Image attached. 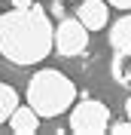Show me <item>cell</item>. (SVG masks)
Returning a JSON list of instances; mask_svg holds the SVG:
<instances>
[{"label":"cell","instance_id":"6da1fadb","mask_svg":"<svg viewBox=\"0 0 131 135\" xmlns=\"http://www.w3.org/2000/svg\"><path fill=\"white\" fill-rule=\"evenodd\" d=\"M52 22L46 9L25 6L0 16V55L12 65L25 68L49 59L52 52Z\"/></svg>","mask_w":131,"mask_h":135},{"label":"cell","instance_id":"7a4b0ae2","mask_svg":"<svg viewBox=\"0 0 131 135\" xmlns=\"http://www.w3.org/2000/svg\"><path fill=\"white\" fill-rule=\"evenodd\" d=\"M76 101V86L73 80L55 68H43L31 77L28 83V104L37 110L40 120L49 117H61L67 108H73Z\"/></svg>","mask_w":131,"mask_h":135},{"label":"cell","instance_id":"3957f363","mask_svg":"<svg viewBox=\"0 0 131 135\" xmlns=\"http://www.w3.org/2000/svg\"><path fill=\"white\" fill-rule=\"evenodd\" d=\"M110 126V108L98 98H82L70 110V132L76 135H101Z\"/></svg>","mask_w":131,"mask_h":135},{"label":"cell","instance_id":"277c9868","mask_svg":"<svg viewBox=\"0 0 131 135\" xmlns=\"http://www.w3.org/2000/svg\"><path fill=\"white\" fill-rule=\"evenodd\" d=\"M52 49H58V55L64 59L82 55L89 49V28L79 18H61L58 28L52 31Z\"/></svg>","mask_w":131,"mask_h":135},{"label":"cell","instance_id":"5b68a950","mask_svg":"<svg viewBox=\"0 0 131 135\" xmlns=\"http://www.w3.org/2000/svg\"><path fill=\"white\" fill-rule=\"evenodd\" d=\"M76 18L89 31H101V28H107V18H110V3L107 0H82L76 6Z\"/></svg>","mask_w":131,"mask_h":135},{"label":"cell","instance_id":"8992f818","mask_svg":"<svg viewBox=\"0 0 131 135\" xmlns=\"http://www.w3.org/2000/svg\"><path fill=\"white\" fill-rule=\"evenodd\" d=\"M6 123H9V129L18 132V135H31V132L40 129V117H37V110H34L31 104H15V110L9 114Z\"/></svg>","mask_w":131,"mask_h":135},{"label":"cell","instance_id":"52a82bcc","mask_svg":"<svg viewBox=\"0 0 131 135\" xmlns=\"http://www.w3.org/2000/svg\"><path fill=\"white\" fill-rule=\"evenodd\" d=\"M107 40H110V49L113 52H122V49H131V9L125 16H119L110 25V34H107Z\"/></svg>","mask_w":131,"mask_h":135},{"label":"cell","instance_id":"ba28073f","mask_svg":"<svg viewBox=\"0 0 131 135\" xmlns=\"http://www.w3.org/2000/svg\"><path fill=\"white\" fill-rule=\"evenodd\" d=\"M110 74L119 86H131V49L116 52L113 61H110Z\"/></svg>","mask_w":131,"mask_h":135},{"label":"cell","instance_id":"9c48e42d","mask_svg":"<svg viewBox=\"0 0 131 135\" xmlns=\"http://www.w3.org/2000/svg\"><path fill=\"white\" fill-rule=\"evenodd\" d=\"M15 104H18V92L9 83H0V123L9 120V114L15 110Z\"/></svg>","mask_w":131,"mask_h":135},{"label":"cell","instance_id":"30bf717a","mask_svg":"<svg viewBox=\"0 0 131 135\" xmlns=\"http://www.w3.org/2000/svg\"><path fill=\"white\" fill-rule=\"evenodd\" d=\"M110 132L116 135H131V120H122V123H113V126H107Z\"/></svg>","mask_w":131,"mask_h":135},{"label":"cell","instance_id":"8fae6325","mask_svg":"<svg viewBox=\"0 0 131 135\" xmlns=\"http://www.w3.org/2000/svg\"><path fill=\"white\" fill-rule=\"evenodd\" d=\"M113 9H131V0H107Z\"/></svg>","mask_w":131,"mask_h":135},{"label":"cell","instance_id":"7c38bea8","mask_svg":"<svg viewBox=\"0 0 131 135\" xmlns=\"http://www.w3.org/2000/svg\"><path fill=\"white\" fill-rule=\"evenodd\" d=\"M15 3V9H25V6H31V0H12Z\"/></svg>","mask_w":131,"mask_h":135},{"label":"cell","instance_id":"4fadbf2b","mask_svg":"<svg viewBox=\"0 0 131 135\" xmlns=\"http://www.w3.org/2000/svg\"><path fill=\"white\" fill-rule=\"evenodd\" d=\"M125 114H128V120H131V95H128V101H125Z\"/></svg>","mask_w":131,"mask_h":135}]
</instances>
